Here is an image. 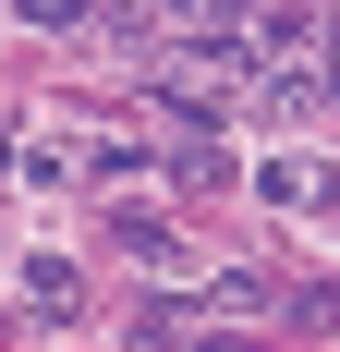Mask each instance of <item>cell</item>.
I'll use <instances>...</instances> for the list:
<instances>
[{
    "mask_svg": "<svg viewBox=\"0 0 340 352\" xmlns=\"http://www.w3.org/2000/svg\"><path fill=\"white\" fill-rule=\"evenodd\" d=\"M255 195H279V207H340V170H316V158H268Z\"/></svg>",
    "mask_w": 340,
    "mask_h": 352,
    "instance_id": "1",
    "label": "cell"
},
{
    "mask_svg": "<svg viewBox=\"0 0 340 352\" xmlns=\"http://www.w3.org/2000/svg\"><path fill=\"white\" fill-rule=\"evenodd\" d=\"M170 182H182V195L231 182V146H219V134H182V146H170Z\"/></svg>",
    "mask_w": 340,
    "mask_h": 352,
    "instance_id": "2",
    "label": "cell"
},
{
    "mask_svg": "<svg viewBox=\"0 0 340 352\" xmlns=\"http://www.w3.org/2000/svg\"><path fill=\"white\" fill-rule=\"evenodd\" d=\"M25 304H36V316H73L85 292H73V267H61V255H25Z\"/></svg>",
    "mask_w": 340,
    "mask_h": 352,
    "instance_id": "3",
    "label": "cell"
},
{
    "mask_svg": "<svg viewBox=\"0 0 340 352\" xmlns=\"http://www.w3.org/2000/svg\"><path fill=\"white\" fill-rule=\"evenodd\" d=\"M158 12H170V25H206V36H231V25H243V0H158Z\"/></svg>",
    "mask_w": 340,
    "mask_h": 352,
    "instance_id": "4",
    "label": "cell"
},
{
    "mask_svg": "<svg viewBox=\"0 0 340 352\" xmlns=\"http://www.w3.org/2000/svg\"><path fill=\"white\" fill-rule=\"evenodd\" d=\"M25 25H85V0H12Z\"/></svg>",
    "mask_w": 340,
    "mask_h": 352,
    "instance_id": "5",
    "label": "cell"
},
{
    "mask_svg": "<svg viewBox=\"0 0 340 352\" xmlns=\"http://www.w3.org/2000/svg\"><path fill=\"white\" fill-rule=\"evenodd\" d=\"M316 85H328V98H340V36H316Z\"/></svg>",
    "mask_w": 340,
    "mask_h": 352,
    "instance_id": "6",
    "label": "cell"
}]
</instances>
